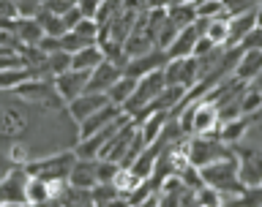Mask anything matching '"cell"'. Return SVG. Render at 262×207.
<instances>
[{"label":"cell","mask_w":262,"mask_h":207,"mask_svg":"<svg viewBox=\"0 0 262 207\" xmlns=\"http://www.w3.org/2000/svg\"><path fill=\"white\" fill-rule=\"evenodd\" d=\"M77 142L79 126L66 106L55 109L28 101L14 90H0V153L16 167L57 150H74Z\"/></svg>","instance_id":"6da1fadb"},{"label":"cell","mask_w":262,"mask_h":207,"mask_svg":"<svg viewBox=\"0 0 262 207\" xmlns=\"http://www.w3.org/2000/svg\"><path fill=\"white\" fill-rule=\"evenodd\" d=\"M164 85H167V79H164V71H161V68H156V71H150V74H145V77H139L134 93L128 96V101L123 104L120 109L126 112L131 120H137L139 114H142L147 106L153 104V98L164 90Z\"/></svg>","instance_id":"7a4b0ae2"},{"label":"cell","mask_w":262,"mask_h":207,"mask_svg":"<svg viewBox=\"0 0 262 207\" xmlns=\"http://www.w3.org/2000/svg\"><path fill=\"white\" fill-rule=\"evenodd\" d=\"M77 161V153L74 150H57L49 155H41V158H33L30 164H25L28 175L33 177H44V180H69V172Z\"/></svg>","instance_id":"3957f363"},{"label":"cell","mask_w":262,"mask_h":207,"mask_svg":"<svg viewBox=\"0 0 262 207\" xmlns=\"http://www.w3.org/2000/svg\"><path fill=\"white\" fill-rule=\"evenodd\" d=\"M229 155H235V147L219 136H191L188 139V161L200 169L213 161L229 158Z\"/></svg>","instance_id":"277c9868"},{"label":"cell","mask_w":262,"mask_h":207,"mask_svg":"<svg viewBox=\"0 0 262 207\" xmlns=\"http://www.w3.org/2000/svg\"><path fill=\"white\" fill-rule=\"evenodd\" d=\"M200 172L205 183L213 186L216 191H246V186L241 183V175H237V155L213 161L208 167H202Z\"/></svg>","instance_id":"5b68a950"},{"label":"cell","mask_w":262,"mask_h":207,"mask_svg":"<svg viewBox=\"0 0 262 207\" xmlns=\"http://www.w3.org/2000/svg\"><path fill=\"white\" fill-rule=\"evenodd\" d=\"M16 96L28 98V101H36V104H47V106H55V109H63L66 101L60 98L55 87V79H44V77H30L19 82V85L14 87Z\"/></svg>","instance_id":"8992f818"},{"label":"cell","mask_w":262,"mask_h":207,"mask_svg":"<svg viewBox=\"0 0 262 207\" xmlns=\"http://www.w3.org/2000/svg\"><path fill=\"white\" fill-rule=\"evenodd\" d=\"M164 79L167 85H180V87H194L200 82V65H196V57L188 55V57H169L164 63Z\"/></svg>","instance_id":"52a82bcc"},{"label":"cell","mask_w":262,"mask_h":207,"mask_svg":"<svg viewBox=\"0 0 262 207\" xmlns=\"http://www.w3.org/2000/svg\"><path fill=\"white\" fill-rule=\"evenodd\" d=\"M28 169L14 167L0 180V204H28Z\"/></svg>","instance_id":"ba28073f"},{"label":"cell","mask_w":262,"mask_h":207,"mask_svg":"<svg viewBox=\"0 0 262 207\" xmlns=\"http://www.w3.org/2000/svg\"><path fill=\"white\" fill-rule=\"evenodd\" d=\"M55 79V87L60 98L66 104L74 101V98H79L82 93L88 90V79H90V71H82V68H66L63 74H57Z\"/></svg>","instance_id":"9c48e42d"},{"label":"cell","mask_w":262,"mask_h":207,"mask_svg":"<svg viewBox=\"0 0 262 207\" xmlns=\"http://www.w3.org/2000/svg\"><path fill=\"white\" fill-rule=\"evenodd\" d=\"M169 57L167 52H164L161 47H156L150 49V52H145V55H137V57H128L126 65H123V74H128V77H145V74H150L156 68H164V63H167Z\"/></svg>","instance_id":"30bf717a"},{"label":"cell","mask_w":262,"mask_h":207,"mask_svg":"<svg viewBox=\"0 0 262 207\" xmlns=\"http://www.w3.org/2000/svg\"><path fill=\"white\" fill-rule=\"evenodd\" d=\"M123 74V68L118 63H112V60H104L96 65L93 71H90V79H88V90L85 93H106L115 82H118V77Z\"/></svg>","instance_id":"8fae6325"},{"label":"cell","mask_w":262,"mask_h":207,"mask_svg":"<svg viewBox=\"0 0 262 207\" xmlns=\"http://www.w3.org/2000/svg\"><path fill=\"white\" fill-rule=\"evenodd\" d=\"M104 104H110V96H106V93H82L79 98H74V101L66 104V109H69V114L74 118V123L79 126L82 120L90 118L96 109H101Z\"/></svg>","instance_id":"7c38bea8"},{"label":"cell","mask_w":262,"mask_h":207,"mask_svg":"<svg viewBox=\"0 0 262 207\" xmlns=\"http://www.w3.org/2000/svg\"><path fill=\"white\" fill-rule=\"evenodd\" d=\"M69 183L79 188H93L98 183V158H79L77 155L69 172Z\"/></svg>","instance_id":"4fadbf2b"},{"label":"cell","mask_w":262,"mask_h":207,"mask_svg":"<svg viewBox=\"0 0 262 207\" xmlns=\"http://www.w3.org/2000/svg\"><path fill=\"white\" fill-rule=\"evenodd\" d=\"M120 112H123V109H120L118 104H112V101H110V104H104L101 109H96L93 114H90V118H85V120L79 123V139H82V136L96 134L98 128H104V126H106V123H112Z\"/></svg>","instance_id":"5bb4252c"},{"label":"cell","mask_w":262,"mask_h":207,"mask_svg":"<svg viewBox=\"0 0 262 207\" xmlns=\"http://www.w3.org/2000/svg\"><path fill=\"white\" fill-rule=\"evenodd\" d=\"M259 71H262V49H243L232 74L243 82H251Z\"/></svg>","instance_id":"9a60e30c"},{"label":"cell","mask_w":262,"mask_h":207,"mask_svg":"<svg viewBox=\"0 0 262 207\" xmlns=\"http://www.w3.org/2000/svg\"><path fill=\"white\" fill-rule=\"evenodd\" d=\"M167 120H169V112L156 109V112H147L145 118L137 123V126H139V134H142V139H145L147 145L159 142V136H161L164 126H167Z\"/></svg>","instance_id":"2e32d148"},{"label":"cell","mask_w":262,"mask_h":207,"mask_svg":"<svg viewBox=\"0 0 262 207\" xmlns=\"http://www.w3.org/2000/svg\"><path fill=\"white\" fill-rule=\"evenodd\" d=\"M254 28H257V14H254V11L229 16V38H227V47H241V41L246 38V33H251Z\"/></svg>","instance_id":"e0dca14e"},{"label":"cell","mask_w":262,"mask_h":207,"mask_svg":"<svg viewBox=\"0 0 262 207\" xmlns=\"http://www.w3.org/2000/svg\"><path fill=\"white\" fill-rule=\"evenodd\" d=\"M11 33H14L16 38H19V47H22V44L36 47L38 41H41V36H44V28L38 25L36 16H16Z\"/></svg>","instance_id":"ac0fdd59"},{"label":"cell","mask_w":262,"mask_h":207,"mask_svg":"<svg viewBox=\"0 0 262 207\" xmlns=\"http://www.w3.org/2000/svg\"><path fill=\"white\" fill-rule=\"evenodd\" d=\"M104 60V49L98 44H88L79 52L71 55V68H82V71H93L98 63Z\"/></svg>","instance_id":"d6986e66"},{"label":"cell","mask_w":262,"mask_h":207,"mask_svg":"<svg viewBox=\"0 0 262 207\" xmlns=\"http://www.w3.org/2000/svg\"><path fill=\"white\" fill-rule=\"evenodd\" d=\"M167 19L175 25L178 30H183L196 19V8H194V3H188V0H183V3H169L167 6Z\"/></svg>","instance_id":"ffe728a7"},{"label":"cell","mask_w":262,"mask_h":207,"mask_svg":"<svg viewBox=\"0 0 262 207\" xmlns=\"http://www.w3.org/2000/svg\"><path fill=\"white\" fill-rule=\"evenodd\" d=\"M30 77H41L36 68L30 65H16V68H0V90H14L19 82L30 79Z\"/></svg>","instance_id":"44dd1931"},{"label":"cell","mask_w":262,"mask_h":207,"mask_svg":"<svg viewBox=\"0 0 262 207\" xmlns=\"http://www.w3.org/2000/svg\"><path fill=\"white\" fill-rule=\"evenodd\" d=\"M134 87H137V77H128V74H120L118 77V82L106 90V96H110V101L112 104H118V106H123L128 101V96L134 93Z\"/></svg>","instance_id":"7402d4cb"},{"label":"cell","mask_w":262,"mask_h":207,"mask_svg":"<svg viewBox=\"0 0 262 207\" xmlns=\"http://www.w3.org/2000/svg\"><path fill=\"white\" fill-rule=\"evenodd\" d=\"M142 180H145V177L134 175V172H131L128 167H118V172L112 175V180H110V183H112L115 188H118V194L123 196V199H126V196H128L131 191H134V188H137L139 183H142Z\"/></svg>","instance_id":"603a6c76"},{"label":"cell","mask_w":262,"mask_h":207,"mask_svg":"<svg viewBox=\"0 0 262 207\" xmlns=\"http://www.w3.org/2000/svg\"><path fill=\"white\" fill-rule=\"evenodd\" d=\"M205 36H208L213 44L227 47V38H229V16H213V19H208Z\"/></svg>","instance_id":"cb8c5ba5"},{"label":"cell","mask_w":262,"mask_h":207,"mask_svg":"<svg viewBox=\"0 0 262 207\" xmlns=\"http://www.w3.org/2000/svg\"><path fill=\"white\" fill-rule=\"evenodd\" d=\"M259 106H262V90H257L249 82L246 90L241 93V114L243 118H254V114L259 112Z\"/></svg>","instance_id":"d4e9b609"},{"label":"cell","mask_w":262,"mask_h":207,"mask_svg":"<svg viewBox=\"0 0 262 207\" xmlns=\"http://www.w3.org/2000/svg\"><path fill=\"white\" fill-rule=\"evenodd\" d=\"M36 19H38V25H41V28H44V33H47V36H63V33H66L63 14H52V11H47V8H38Z\"/></svg>","instance_id":"484cf974"},{"label":"cell","mask_w":262,"mask_h":207,"mask_svg":"<svg viewBox=\"0 0 262 207\" xmlns=\"http://www.w3.org/2000/svg\"><path fill=\"white\" fill-rule=\"evenodd\" d=\"M196 8V19H213V16H227L221 0H196L194 3Z\"/></svg>","instance_id":"4316f807"},{"label":"cell","mask_w":262,"mask_h":207,"mask_svg":"<svg viewBox=\"0 0 262 207\" xmlns=\"http://www.w3.org/2000/svg\"><path fill=\"white\" fill-rule=\"evenodd\" d=\"M259 0H221L227 16H235V14H246V11H254Z\"/></svg>","instance_id":"83f0119b"},{"label":"cell","mask_w":262,"mask_h":207,"mask_svg":"<svg viewBox=\"0 0 262 207\" xmlns=\"http://www.w3.org/2000/svg\"><path fill=\"white\" fill-rule=\"evenodd\" d=\"M241 49H262V28L259 25L251 33H246V38L241 41Z\"/></svg>","instance_id":"f1b7e54d"},{"label":"cell","mask_w":262,"mask_h":207,"mask_svg":"<svg viewBox=\"0 0 262 207\" xmlns=\"http://www.w3.org/2000/svg\"><path fill=\"white\" fill-rule=\"evenodd\" d=\"M213 49H219V44H213V41L208 36H200L194 44V57H202V55H210Z\"/></svg>","instance_id":"f546056e"},{"label":"cell","mask_w":262,"mask_h":207,"mask_svg":"<svg viewBox=\"0 0 262 207\" xmlns=\"http://www.w3.org/2000/svg\"><path fill=\"white\" fill-rule=\"evenodd\" d=\"M98 6H101V0H77V8H79L85 16H96Z\"/></svg>","instance_id":"4dcf8cb0"},{"label":"cell","mask_w":262,"mask_h":207,"mask_svg":"<svg viewBox=\"0 0 262 207\" xmlns=\"http://www.w3.org/2000/svg\"><path fill=\"white\" fill-rule=\"evenodd\" d=\"M172 0H147V8H167Z\"/></svg>","instance_id":"1f68e13d"},{"label":"cell","mask_w":262,"mask_h":207,"mask_svg":"<svg viewBox=\"0 0 262 207\" xmlns=\"http://www.w3.org/2000/svg\"><path fill=\"white\" fill-rule=\"evenodd\" d=\"M251 85H254V87H257V90H262V71H259V74H257V77H254V79H251Z\"/></svg>","instance_id":"d6a6232c"}]
</instances>
